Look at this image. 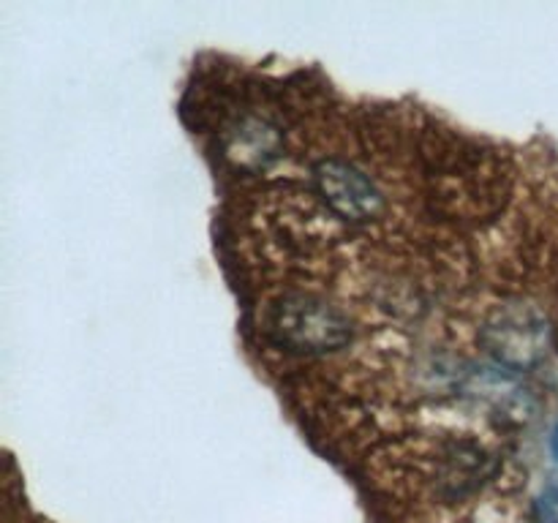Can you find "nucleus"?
<instances>
[{
	"label": "nucleus",
	"mask_w": 558,
	"mask_h": 523,
	"mask_svg": "<svg viewBox=\"0 0 558 523\" xmlns=\"http://www.w3.org/2000/svg\"><path fill=\"white\" fill-rule=\"evenodd\" d=\"M229 156L243 167H265L281 156V134L270 120L245 114L229 136Z\"/></svg>",
	"instance_id": "obj_4"
},
{
	"label": "nucleus",
	"mask_w": 558,
	"mask_h": 523,
	"mask_svg": "<svg viewBox=\"0 0 558 523\" xmlns=\"http://www.w3.org/2000/svg\"><path fill=\"white\" fill-rule=\"evenodd\" d=\"M316 194L322 196L327 207L336 216L347 218L352 223L371 221L385 207L379 185L357 169L354 163L341 161V158H325L314 167Z\"/></svg>",
	"instance_id": "obj_3"
},
{
	"label": "nucleus",
	"mask_w": 558,
	"mask_h": 523,
	"mask_svg": "<svg viewBox=\"0 0 558 523\" xmlns=\"http://www.w3.org/2000/svg\"><path fill=\"white\" fill-rule=\"evenodd\" d=\"M537 521L539 523H558V477L550 479L543 488L537 501Z\"/></svg>",
	"instance_id": "obj_5"
},
{
	"label": "nucleus",
	"mask_w": 558,
	"mask_h": 523,
	"mask_svg": "<svg viewBox=\"0 0 558 523\" xmlns=\"http://www.w3.org/2000/svg\"><path fill=\"white\" fill-rule=\"evenodd\" d=\"M483 343L499 365L526 370L548 352V325L532 305H505L485 325Z\"/></svg>",
	"instance_id": "obj_2"
},
{
	"label": "nucleus",
	"mask_w": 558,
	"mask_h": 523,
	"mask_svg": "<svg viewBox=\"0 0 558 523\" xmlns=\"http://www.w3.org/2000/svg\"><path fill=\"white\" fill-rule=\"evenodd\" d=\"M550 447H554V452H556V458H558V425L554 428V439H550Z\"/></svg>",
	"instance_id": "obj_6"
},
{
	"label": "nucleus",
	"mask_w": 558,
	"mask_h": 523,
	"mask_svg": "<svg viewBox=\"0 0 558 523\" xmlns=\"http://www.w3.org/2000/svg\"><path fill=\"white\" fill-rule=\"evenodd\" d=\"M267 332L278 346L298 354H327L347 346L352 321L319 294H283L267 316Z\"/></svg>",
	"instance_id": "obj_1"
}]
</instances>
